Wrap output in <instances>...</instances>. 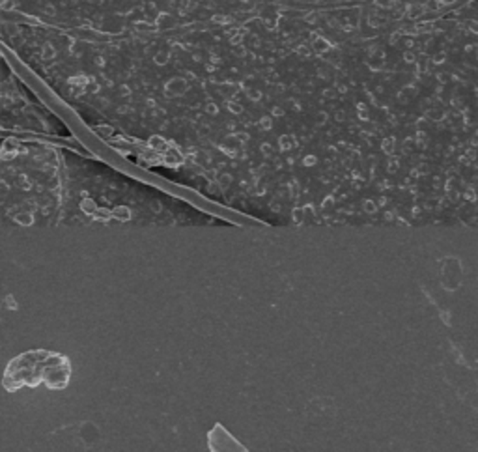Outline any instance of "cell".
Segmentation results:
<instances>
[{
    "mask_svg": "<svg viewBox=\"0 0 478 452\" xmlns=\"http://www.w3.org/2000/svg\"><path fill=\"white\" fill-rule=\"evenodd\" d=\"M71 376L70 361L55 352L34 349L15 357L4 372V387L17 391L21 387H36L45 383L51 389H62Z\"/></svg>",
    "mask_w": 478,
    "mask_h": 452,
    "instance_id": "1",
    "label": "cell"
},
{
    "mask_svg": "<svg viewBox=\"0 0 478 452\" xmlns=\"http://www.w3.org/2000/svg\"><path fill=\"white\" fill-rule=\"evenodd\" d=\"M208 447L211 452H249L223 424H215L208 432Z\"/></svg>",
    "mask_w": 478,
    "mask_h": 452,
    "instance_id": "2",
    "label": "cell"
}]
</instances>
